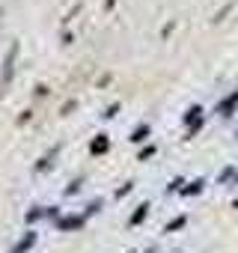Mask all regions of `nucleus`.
Here are the masks:
<instances>
[{"label": "nucleus", "mask_w": 238, "mask_h": 253, "mask_svg": "<svg viewBox=\"0 0 238 253\" xmlns=\"http://www.w3.org/2000/svg\"><path fill=\"white\" fill-rule=\"evenodd\" d=\"M104 149H107V140H104V137H101V140H95V143H92V152H104Z\"/></svg>", "instance_id": "1"}, {"label": "nucleus", "mask_w": 238, "mask_h": 253, "mask_svg": "<svg viewBox=\"0 0 238 253\" xmlns=\"http://www.w3.org/2000/svg\"><path fill=\"white\" fill-rule=\"evenodd\" d=\"M143 214H146V206H140V211L134 214V223H140V220H143Z\"/></svg>", "instance_id": "2"}]
</instances>
